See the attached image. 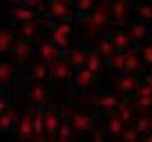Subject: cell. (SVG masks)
Segmentation results:
<instances>
[{"label":"cell","mask_w":152,"mask_h":142,"mask_svg":"<svg viewBox=\"0 0 152 142\" xmlns=\"http://www.w3.org/2000/svg\"><path fill=\"white\" fill-rule=\"evenodd\" d=\"M111 22V4L107 0L96 3L93 10L83 16L82 28L86 39H93L100 32L105 31Z\"/></svg>","instance_id":"6da1fadb"},{"label":"cell","mask_w":152,"mask_h":142,"mask_svg":"<svg viewBox=\"0 0 152 142\" xmlns=\"http://www.w3.org/2000/svg\"><path fill=\"white\" fill-rule=\"evenodd\" d=\"M73 32V27L68 21H61L50 25L49 38L56 47L67 49L69 46V35Z\"/></svg>","instance_id":"7a4b0ae2"},{"label":"cell","mask_w":152,"mask_h":142,"mask_svg":"<svg viewBox=\"0 0 152 142\" xmlns=\"http://www.w3.org/2000/svg\"><path fill=\"white\" fill-rule=\"evenodd\" d=\"M68 123L73 131L84 133V131H89L94 129L95 123H96V117H95V114L90 112L73 111L68 114Z\"/></svg>","instance_id":"3957f363"},{"label":"cell","mask_w":152,"mask_h":142,"mask_svg":"<svg viewBox=\"0 0 152 142\" xmlns=\"http://www.w3.org/2000/svg\"><path fill=\"white\" fill-rule=\"evenodd\" d=\"M141 85V79L137 78L135 74H128L122 75L113 82V86L117 91H121L125 95H133L136 92L139 86Z\"/></svg>","instance_id":"277c9868"},{"label":"cell","mask_w":152,"mask_h":142,"mask_svg":"<svg viewBox=\"0 0 152 142\" xmlns=\"http://www.w3.org/2000/svg\"><path fill=\"white\" fill-rule=\"evenodd\" d=\"M11 51L14 54L15 61L18 63H27L33 57V47L31 45V42L22 39L20 36H17L14 40V45H12Z\"/></svg>","instance_id":"5b68a950"},{"label":"cell","mask_w":152,"mask_h":142,"mask_svg":"<svg viewBox=\"0 0 152 142\" xmlns=\"http://www.w3.org/2000/svg\"><path fill=\"white\" fill-rule=\"evenodd\" d=\"M111 17L118 24H126L129 21V1L113 0L111 4Z\"/></svg>","instance_id":"8992f818"},{"label":"cell","mask_w":152,"mask_h":142,"mask_svg":"<svg viewBox=\"0 0 152 142\" xmlns=\"http://www.w3.org/2000/svg\"><path fill=\"white\" fill-rule=\"evenodd\" d=\"M60 118L56 107L49 106L43 111V124L44 130L49 135H55L60 126Z\"/></svg>","instance_id":"52a82bcc"},{"label":"cell","mask_w":152,"mask_h":142,"mask_svg":"<svg viewBox=\"0 0 152 142\" xmlns=\"http://www.w3.org/2000/svg\"><path fill=\"white\" fill-rule=\"evenodd\" d=\"M51 67V76L56 82H66L72 78L73 71L72 66L65 58H57Z\"/></svg>","instance_id":"ba28073f"},{"label":"cell","mask_w":152,"mask_h":142,"mask_svg":"<svg viewBox=\"0 0 152 142\" xmlns=\"http://www.w3.org/2000/svg\"><path fill=\"white\" fill-rule=\"evenodd\" d=\"M27 95H28V98L37 106H44L48 101L46 89L44 87L43 83L35 82V80H33L28 84Z\"/></svg>","instance_id":"9c48e42d"},{"label":"cell","mask_w":152,"mask_h":142,"mask_svg":"<svg viewBox=\"0 0 152 142\" xmlns=\"http://www.w3.org/2000/svg\"><path fill=\"white\" fill-rule=\"evenodd\" d=\"M97 74L91 72L89 68L82 67L73 79V85L77 90H85L95 84Z\"/></svg>","instance_id":"30bf717a"},{"label":"cell","mask_w":152,"mask_h":142,"mask_svg":"<svg viewBox=\"0 0 152 142\" xmlns=\"http://www.w3.org/2000/svg\"><path fill=\"white\" fill-rule=\"evenodd\" d=\"M125 58H124V72H126L128 74H140L142 72L141 68V60L140 56L136 52L135 50H128L124 54Z\"/></svg>","instance_id":"8fae6325"},{"label":"cell","mask_w":152,"mask_h":142,"mask_svg":"<svg viewBox=\"0 0 152 142\" xmlns=\"http://www.w3.org/2000/svg\"><path fill=\"white\" fill-rule=\"evenodd\" d=\"M34 138L33 131V115L26 113L22 115L18 123V140L20 141H31Z\"/></svg>","instance_id":"7c38bea8"},{"label":"cell","mask_w":152,"mask_h":142,"mask_svg":"<svg viewBox=\"0 0 152 142\" xmlns=\"http://www.w3.org/2000/svg\"><path fill=\"white\" fill-rule=\"evenodd\" d=\"M124 127H125V125L122 122V119L118 117L116 111L115 109L110 111L108 118L106 122V126H105V130H106L107 135H110L112 137H118V136H121Z\"/></svg>","instance_id":"4fadbf2b"},{"label":"cell","mask_w":152,"mask_h":142,"mask_svg":"<svg viewBox=\"0 0 152 142\" xmlns=\"http://www.w3.org/2000/svg\"><path fill=\"white\" fill-rule=\"evenodd\" d=\"M10 16L18 22H28L35 21L37 12L35 9L28 5H15L10 11Z\"/></svg>","instance_id":"5bb4252c"},{"label":"cell","mask_w":152,"mask_h":142,"mask_svg":"<svg viewBox=\"0 0 152 142\" xmlns=\"http://www.w3.org/2000/svg\"><path fill=\"white\" fill-rule=\"evenodd\" d=\"M110 39L113 43L117 51H128L132 49V45H133L132 38L123 29L115 31L112 33V35L110 36Z\"/></svg>","instance_id":"9a60e30c"},{"label":"cell","mask_w":152,"mask_h":142,"mask_svg":"<svg viewBox=\"0 0 152 142\" xmlns=\"http://www.w3.org/2000/svg\"><path fill=\"white\" fill-rule=\"evenodd\" d=\"M116 113L118 114V117L122 119V122L124 123L125 126H129L134 123L135 120V111H134V106L132 105L130 101H123L119 102V105L115 108Z\"/></svg>","instance_id":"2e32d148"},{"label":"cell","mask_w":152,"mask_h":142,"mask_svg":"<svg viewBox=\"0 0 152 142\" xmlns=\"http://www.w3.org/2000/svg\"><path fill=\"white\" fill-rule=\"evenodd\" d=\"M40 33V28L34 21H28V22H21L18 28H17V36L22 38L26 40H34Z\"/></svg>","instance_id":"e0dca14e"},{"label":"cell","mask_w":152,"mask_h":142,"mask_svg":"<svg viewBox=\"0 0 152 142\" xmlns=\"http://www.w3.org/2000/svg\"><path fill=\"white\" fill-rule=\"evenodd\" d=\"M125 32L129 34L132 40H136V42H146L148 39V36H150L148 28L142 22L129 23L128 27H126V29H125Z\"/></svg>","instance_id":"ac0fdd59"},{"label":"cell","mask_w":152,"mask_h":142,"mask_svg":"<svg viewBox=\"0 0 152 142\" xmlns=\"http://www.w3.org/2000/svg\"><path fill=\"white\" fill-rule=\"evenodd\" d=\"M86 68H89L91 72L99 74L102 73L105 71V58L99 55L95 50L88 51L85 54V66Z\"/></svg>","instance_id":"d6986e66"},{"label":"cell","mask_w":152,"mask_h":142,"mask_svg":"<svg viewBox=\"0 0 152 142\" xmlns=\"http://www.w3.org/2000/svg\"><path fill=\"white\" fill-rule=\"evenodd\" d=\"M49 14L61 21H69L72 12L68 5L63 4L60 0H51L49 4Z\"/></svg>","instance_id":"ffe728a7"},{"label":"cell","mask_w":152,"mask_h":142,"mask_svg":"<svg viewBox=\"0 0 152 142\" xmlns=\"http://www.w3.org/2000/svg\"><path fill=\"white\" fill-rule=\"evenodd\" d=\"M119 97L113 94V92H102L96 96L95 98V105L99 108H102V109H107V111H112L115 109L118 105H119Z\"/></svg>","instance_id":"44dd1931"},{"label":"cell","mask_w":152,"mask_h":142,"mask_svg":"<svg viewBox=\"0 0 152 142\" xmlns=\"http://www.w3.org/2000/svg\"><path fill=\"white\" fill-rule=\"evenodd\" d=\"M134 127L139 134H147L152 130V114L150 111H142L139 117H135Z\"/></svg>","instance_id":"7402d4cb"},{"label":"cell","mask_w":152,"mask_h":142,"mask_svg":"<svg viewBox=\"0 0 152 142\" xmlns=\"http://www.w3.org/2000/svg\"><path fill=\"white\" fill-rule=\"evenodd\" d=\"M39 51H40L42 61H44L45 63H54L57 58H60L58 49L50 40L42 42L39 45Z\"/></svg>","instance_id":"603a6c76"},{"label":"cell","mask_w":152,"mask_h":142,"mask_svg":"<svg viewBox=\"0 0 152 142\" xmlns=\"http://www.w3.org/2000/svg\"><path fill=\"white\" fill-rule=\"evenodd\" d=\"M14 35H12L9 25H0V54L11 52L12 45H14Z\"/></svg>","instance_id":"cb8c5ba5"},{"label":"cell","mask_w":152,"mask_h":142,"mask_svg":"<svg viewBox=\"0 0 152 142\" xmlns=\"http://www.w3.org/2000/svg\"><path fill=\"white\" fill-rule=\"evenodd\" d=\"M31 74H32L33 80L39 82V83H46L49 79V69H48L46 63L42 60L33 62Z\"/></svg>","instance_id":"d4e9b609"},{"label":"cell","mask_w":152,"mask_h":142,"mask_svg":"<svg viewBox=\"0 0 152 142\" xmlns=\"http://www.w3.org/2000/svg\"><path fill=\"white\" fill-rule=\"evenodd\" d=\"M16 119H17V112L11 107L5 109L3 113H0V131L1 133L10 131Z\"/></svg>","instance_id":"484cf974"},{"label":"cell","mask_w":152,"mask_h":142,"mask_svg":"<svg viewBox=\"0 0 152 142\" xmlns=\"http://www.w3.org/2000/svg\"><path fill=\"white\" fill-rule=\"evenodd\" d=\"M95 51L104 58H111L117 52V50L110 38H102V39L97 40L95 44Z\"/></svg>","instance_id":"4316f807"},{"label":"cell","mask_w":152,"mask_h":142,"mask_svg":"<svg viewBox=\"0 0 152 142\" xmlns=\"http://www.w3.org/2000/svg\"><path fill=\"white\" fill-rule=\"evenodd\" d=\"M15 64L10 61H0V84H9L15 78Z\"/></svg>","instance_id":"83f0119b"},{"label":"cell","mask_w":152,"mask_h":142,"mask_svg":"<svg viewBox=\"0 0 152 142\" xmlns=\"http://www.w3.org/2000/svg\"><path fill=\"white\" fill-rule=\"evenodd\" d=\"M63 58H65L71 66L78 67V68H82L85 66V54L83 52L82 49L68 50Z\"/></svg>","instance_id":"f1b7e54d"},{"label":"cell","mask_w":152,"mask_h":142,"mask_svg":"<svg viewBox=\"0 0 152 142\" xmlns=\"http://www.w3.org/2000/svg\"><path fill=\"white\" fill-rule=\"evenodd\" d=\"M33 131L34 138L33 140H44V124H43V109H38L33 114Z\"/></svg>","instance_id":"f546056e"},{"label":"cell","mask_w":152,"mask_h":142,"mask_svg":"<svg viewBox=\"0 0 152 142\" xmlns=\"http://www.w3.org/2000/svg\"><path fill=\"white\" fill-rule=\"evenodd\" d=\"M136 18L139 22L142 23H150L152 20V6L151 3L146 1V3H141L136 7Z\"/></svg>","instance_id":"4dcf8cb0"},{"label":"cell","mask_w":152,"mask_h":142,"mask_svg":"<svg viewBox=\"0 0 152 142\" xmlns=\"http://www.w3.org/2000/svg\"><path fill=\"white\" fill-rule=\"evenodd\" d=\"M56 140L60 142H69L72 141V127L68 120H63L60 123V126L56 131Z\"/></svg>","instance_id":"1f68e13d"},{"label":"cell","mask_w":152,"mask_h":142,"mask_svg":"<svg viewBox=\"0 0 152 142\" xmlns=\"http://www.w3.org/2000/svg\"><path fill=\"white\" fill-rule=\"evenodd\" d=\"M121 141H123V142H137V141H140V134L135 130V127L125 126L121 134Z\"/></svg>","instance_id":"d6a6232c"},{"label":"cell","mask_w":152,"mask_h":142,"mask_svg":"<svg viewBox=\"0 0 152 142\" xmlns=\"http://www.w3.org/2000/svg\"><path fill=\"white\" fill-rule=\"evenodd\" d=\"M124 58H125V56L122 51H117V52L110 58L111 64H112V69L118 73H123L124 72Z\"/></svg>","instance_id":"836d02e7"},{"label":"cell","mask_w":152,"mask_h":142,"mask_svg":"<svg viewBox=\"0 0 152 142\" xmlns=\"http://www.w3.org/2000/svg\"><path fill=\"white\" fill-rule=\"evenodd\" d=\"M140 60H142V62L146 66H151L152 64V44L151 43H146L145 45L141 46Z\"/></svg>","instance_id":"e575fe53"},{"label":"cell","mask_w":152,"mask_h":142,"mask_svg":"<svg viewBox=\"0 0 152 142\" xmlns=\"http://www.w3.org/2000/svg\"><path fill=\"white\" fill-rule=\"evenodd\" d=\"M96 4V0H77V6L79 12L83 15H86L93 10V7Z\"/></svg>","instance_id":"d590c367"},{"label":"cell","mask_w":152,"mask_h":142,"mask_svg":"<svg viewBox=\"0 0 152 142\" xmlns=\"http://www.w3.org/2000/svg\"><path fill=\"white\" fill-rule=\"evenodd\" d=\"M106 136H107V133L105 129H95L93 131V137H91V141L94 142H104L106 140Z\"/></svg>","instance_id":"8d00e7d4"},{"label":"cell","mask_w":152,"mask_h":142,"mask_svg":"<svg viewBox=\"0 0 152 142\" xmlns=\"http://www.w3.org/2000/svg\"><path fill=\"white\" fill-rule=\"evenodd\" d=\"M43 3H44V0H27V1H26V5H28V6L33 7V9H37V7L42 6Z\"/></svg>","instance_id":"74e56055"},{"label":"cell","mask_w":152,"mask_h":142,"mask_svg":"<svg viewBox=\"0 0 152 142\" xmlns=\"http://www.w3.org/2000/svg\"><path fill=\"white\" fill-rule=\"evenodd\" d=\"M10 107V103L6 98H0V113H3L5 109Z\"/></svg>","instance_id":"f35d334b"},{"label":"cell","mask_w":152,"mask_h":142,"mask_svg":"<svg viewBox=\"0 0 152 142\" xmlns=\"http://www.w3.org/2000/svg\"><path fill=\"white\" fill-rule=\"evenodd\" d=\"M5 1L7 3V4H10V5H20L22 1H23V0H5Z\"/></svg>","instance_id":"ab89813d"},{"label":"cell","mask_w":152,"mask_h":142,"mask_svg":"<svg viewBox=\"0 0 152 142\" xmlns=\"http://www.w3.org/2000/svg\"><path fill=\"white\" fill-rule=\"evenodd\" d=\"M142 141H145V142H152V136H151V134L147 133V134H146V137H144Z\"/></svg>","instance_id":"60d3db41"},{"label":"cell","mask_w":152,"mask_h":142,"mask_svg":"<svg viewBox=\"0 0 152 142\" xmlns=\"http://www.w3.org/2000/svg\"><path fill=\"white\" fill-rule=\"evenodd\" d=\"M60 1H62L63 4H66V5H69L73 3V0H60Z\"/></svg>","instance_id":"b9f144b4"}]
</instances>
